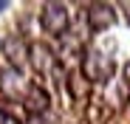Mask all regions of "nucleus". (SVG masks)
Returning <instances> with one entry per match:
<instances>
[{
  "label": "nucleus",
  "instance_id": "1",
  "mask_svg": "<svg viewBox=\"0 0 130 124\" xmlns=\"http://www.w3.org/2000/svg\"><path fill=\"white\" fill-rule=\"evenodd\" d=\"M40 28L54 39H62L71 31V11L65 3H42L40 9Z\"/></svg>",
  "mask_w": 130,
  "mask_h": 124
},
{
  "label": "nucleus",
  "instance_id": "2",
  "mask_svg": "<svg viewBox=\"0 0 130 124\" xmlns=\"http://www.w3.org/2000/svg\"><path fill=\"white\" fill-rule=\"evenodd\" d=\"M79 71L85 73V79L91 82V85H96V82H107L113 76L116 65H113V59L102 54L99 48H85L82 59H79Z\"/></svg>",
  "mask_w": 130,
  "mask_h": 124
},
{
  "label": "nucleus",
  "instance_id": "3",
  "mask_svg": "<svg viewBox=\"0 0 130 124\" xmlns=\"http://www.w3.org/2000/svg\"><path fill=\"white\" fill-rule=\"evenodd\" d=\"M28 68L37 76H51L59 68V56L54 54V48L42 39H28Z\"/></svg>",
  "mask_w": 130,
  "mask_h": 124
},
{
  "label": "nucleus",
  "instance_id": "4",
  "mask_svg": "<svg viewBox=\"0 0 130 124\" xmlns=\"http://www.w3.org/2000/svg\"><path fill=\"white\" fill-rule=\"evenodd\" d=\"M0 51H3V59H6V68H14L23 73L26 65H28V39L23 34H6V37H0Z\"/></svg>",
  "mask_w": 130,
  "mask_h": 124
},
{
  "label": "nucleus",
  "instance_id": "5",
  "mask_svg": "<svg viewBox=\"0 0 130 124\" xmlns=\"http://www.w3.org/2000/svg\"><path fill=\"white\" fill-rule=\"evenodd\" d=\"M116 6L110 3H91V6H85V23H88V31L91 34H105L107 28H113L116 26Z\"/></svg>",
  "mask_w": 130,
  "mask_h": 124
},
{
  "label": "nucleus",
  "instance_id": "6",
  "mask_svg": "<svg viewBox=\"0 0 130 124\" xmlns=\"http://www.w3.org/2000/svg\"><path fill=\"white\" fill-rule=\"evenodd\" d=\"M23 110L31 116V118H42L45 113H51V93L40 85V82H28V88L23 93Z\"/></svg>",
  "mask_w": 130,
  "mask_h": 124
},
{
  "label": "nucleus",
  "instance_id": "7",
  "mask_svg": "<svg viewBox=\"0 0 130 124\" xmlns=\"http://www.w3.org/2000/svg\"><path fill=\"white\" fill-rule=\"evenodd\" d=\"M28 79L14 68H0V105L3 101H23Z\"/></svg>",
  "mask_w": 130,
  "mask_h": 124
},
{
  "label": "nucleus",
  "instance_id": "8",
  "mask_svg": "<svg viewBox=\"0 0 130 124\" xmlns=\"http://www.w3.org/2000/svg\"><path fill=\"white\" fill-rule=\"evenodd\" d=\"M65 88H68V96L74 99V101H88L91 99V90H93V85L88 79H85V73L79 71V68H71L68 73H65Z\"/></svg>",
  "mask_w": 130,
  "mask_h": 124
},
{
  "label": "nucleus",
  "instance_id": "9",
  "mask_svg": "<svg viewBox=\"0 0 130 124\" xmlns=\"http://www.w3.org/2000/svg\"><path fill=\"white\" fill-rule=\"evenodd\" d=\"M0 124H23V121H20L6 105H0Z\"/></svg>",
  "mask_w": 130,
  "mask_h": 124
},
{
  "label": "nucleus",
  "instance_id": "10",
  "mask_svg": "<svg viewBox=\"0 0 130 124\" xmlns=\"http://www.w3.org/2000/svg\"><path fill=\"white\" fill-rule=\"evenodd\" d=\"M11 9V3H9V0H0V14H3V11H9Z\"/></svg>",
  "mask_w": 130,
  "mask_h": 124
},
{
  "label": "nucleus",
  "instance_id": "11",
  "mask_svg": "<svg viewBox=\"0 0 130 124\" xmlns=\"http://www.w3.org/2000/svg\"><path fill=\"white\" fill-rule=\"evenodd\" d=\"M124 79L130 82V62H124Z\"/></svg>",
  "mask_w": 130,
  "mask_h": 124
}]
</instances>
